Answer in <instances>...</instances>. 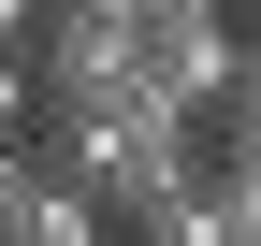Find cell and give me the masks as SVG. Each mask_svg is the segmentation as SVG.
Instances as JSON below:
<instances>
[{"label":"cell","mask_w":261,"mask_h":246,"mask_svg":"<svg viewBox=\"0 0 261 246\" xmlns=\"http://www.w3.org/2000/svg\"><path fill=\"white\" fill-rule=\"evenodd\" d=\"M29 160H44L73 203H102L116 232H145V218H174V203L203 189V116H174L160 87H130V102H102V116H44Z\"/></svg>","instance_id":"obj_1"},{"label":"cell","mask_w":261,"mask_h":246,"mask_svg":"<svg viewBox=\"0 0 261 246\" xmlns=\"http://www.w3.org/2000/svg\"><path fill=\"white\" fill-rule=\"evenodd\" d=\"M0 246H116V218H102V203H73L44 160H29V189L0 203Z\"/></svg>","instance_id":"obj_2"},{"label":"cell","mask_w":261,"mask_h":246,"mask_svg":"<svg viewBox=\"0 0 261 246\" xmlns=\"http://www.w3.org/2000/svg\"><path fill=\"white\" fill-rule=\"evenodd\" d=\"M0 145H15V160L44 145V73H29V58H0Z\"/></svg>","instance_id":"obj_3"},{"label":"cell","mask_w":261,"mask_h":246,"mask_svg":"<svg viewBox=\"0 0 261 246\" xmlns=\"http://www.w3.org/2000/svg\"><path fill=\"white\" fill-rule=\"evenodd\" d=\"M218 145H232V160H261V44H247V73H232V102H218Z\"/></svg>","instance_id":"obj_4"}]
</instances>
